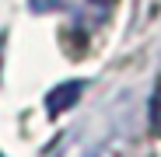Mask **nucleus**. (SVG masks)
<instances>
[{
	"label": "nucleus",
	"instance_id": "7ed1b4c3",
	"mask_svg": "<svg viewBox=\"0 0 161 157\" xmlns=\"http://www.w3.org/2000/svg\"><path fill=\"white\" fill-rule=\"evenodd\" d=\"M56 157H88V150L80 147V143H70V147H67V150H60Z\"/></svg>",
	"mask_w": 161,
	"mask_h": 157
},
{
	"label": "nucleus",
	"instance_id": "f03ea898",
	"mask_svg": "<svg viewBox=\"0 0 161 157\" xmlns=\"http://www.w3.org/2000/svg\"><path fill=\"white\" fill-rule=\"evenodd\" d=\"M151 122H154V129L161 133V81H158V87L151 94Z\"/></svg>",
	"mask_w": 161,
	"mask_h": 157
},
{
	"label": "nucleus",
	"instance_id": "f257e3e1",
	"mask_svg": "<svg viewBox=\"0 0 161 157\" xmlns=\"http://www.w3.org/2000/svg\"><path fill=\"white\" fill-rule=\"evenodd\" d=\"M80 91H84V81H70V84H60L56 91H53V94L46 98V108H49V115L56 119L63 108H70V105L80 98Z\"/></svg>",
	"mask_w": 161,
	"mask_h": 157
},
{
	"label": "nucleus",
	"instance_id": "20e7f679",
	"mask_svg": "<svg viewBox=\"0 0 161 157\" xmlns=\"http://www.w3.org/2000/svg\"><path fill=\"white\" fill-rule=\"evenodd\" d=\"M0 157H4V154H0Z\"/></svg>",
	"mask_w": 161,
	"mask_h": 157
}]
</instances>
